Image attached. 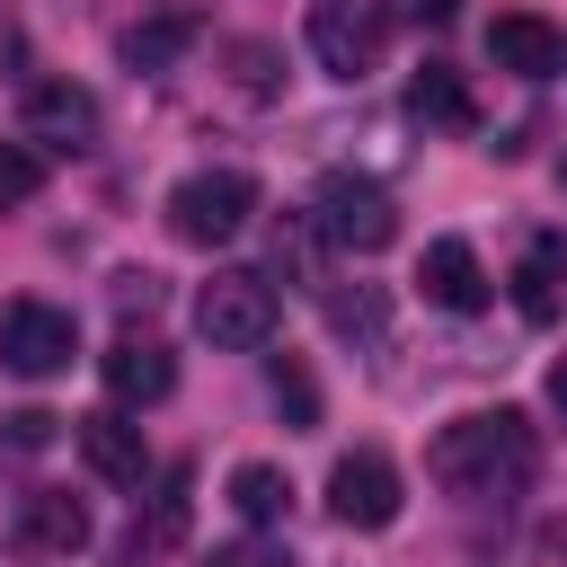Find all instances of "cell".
<instances>
[{
    "label": "cell",
    "instance_id": "27",
    "mask_svg": "<svg viewBox=\"0 0 567 567\" xmlns=\"http://www.w3.org/2000/svg\"><path fill=\"white\" fill-rule=\"evenodd\" d=\"M532 549H540V567H567V523H540Z\"/></svg>",
    "mask_w": 567,
    "mask_h": 567
},
{
    "label": "cell",
    "instance_id": "11",
    "mask_svg": "<svg viewBox=\"0 0 567 567\" xmlns=\"http://www.w3.org/2000/svg\"><path fill=\"white\" fill-rule=\"evenodd\" d=\"M416 284H425V301H434V310H452V319L487 310V266H478V248H470V239H425Z\"/></svg>",
    "mask_w": 567,
    "mask_h": 567
},
{
    "label": "cell",
    "instance_id": "3",
    "mask_svg": "<svg viewBox=\"0 0 567 567\" xmlns=\"http://www.w3.org/2000/svg\"><path fill=\"white\" fill-rule=\"evenodd\" d=\"M248 213H257V177H248V168H195V177L168 186V230H177L186 248H221V239H239Z\"/></svg>",
    "mask_w": 567,
    "mask_h": 567
},
{
    "label": "cell",
    "instance_id": "1",
    "mask_svg": "<svg viewBox=\"0 0 567 567\" xmlns=\"http://www.w3.org/2000/svg\"><path fill=\"white\" fill-rule=\"evenodd\" d=\"M425 478L443 487V496H523L532 478H540V425L523 416V408H470V416H452L434 443H425Z\"/></svg>",
    "mask_w": 567,
    "mask_h": 567
},
{
    "label": "cell",
    "instance_id": "25",
    "mask_svg": "<svg viewBox=\"0 0 567 567\" xmlns=\"http://www.w3.org/2000/svg\"><path fill=\"white\" fill-rule=\"evenodd\" d=\"M53 425H62V416L27 408V416H9V443H18V452H35V443H53Z\"/></svg>",
    "mask_w": 567,
    "mask_h": 567
},
{
    "label": "cell",
    "instance_id": "15",
    "mask_svg": "<svg viewBox=\"0 0 567 567\" xmlns=\"http://www.w3.org/2000/svg\"><path fill=\"white\" fill-rule=\"evenodd\" d=\"M408 106H416L425 124H443V133H470V124H478V106H470V80H461L452 62H425V71L408 80Z\"/></svg>",
    "mask_w": 567,
    "mask_h": 567
},
{
    "label": "cell",
    "instance_id": "2",
    "mask_svg": "<svg viewBox=\"0 0 567 567\" xmlns=\"http://www.w3.org/2000/svg\"><path fill=\"white\" fill-rule=\"evenodd\" d=\"M275 319H284V301H275V284L248 275V266H221V275L195 292V337L221 346V354H257V346L275 337Z\"/></svg>",
    "mask_w": 567,
    "mask_h": 567
},
{
    "label": "cell",
    "instance_id": "8",
    "mask_svg": "<svg viewBox=\"0 0 567 567\" xmlns=\"http://www.w3.org/2000/svg\"><path fill=\"white\" fill-rule=\"evenodd\" d=\"M487 62L514 71V80H558V71H567V27L540 18V9H505V18L487 27Z\"/></svg>",
    "mask_w": 567,
    "mask_h": 567
},
{
    "label": "cell",
    "instance_id": "9",
    "mask_svg": "<svg viewBox=\"0 0 567 567\" xmlns=\"http://www.w3.org/2000/svg\"><path fill=\"white\" fill-rule=\"evenodd\" d=\"M18 124H27V142H44V151H89V142H97V97L71 89V80H35L27 106H18Z\"/></svg>",
    "mask_w": 567,
    "mask_h": 567
},
{
    "label": "cell",
    "instance_id": "12",
    "mask_svg": "<svg viewBox=\"0 0 567 567\" xmlns=\"http://www.w3.org/2000/svg\"><path fill=\"white\" fill-rule=\"evenodd\" d=\"M71 434H80V461H89L106 487H142V478H151V443H142V425H133V416L97 408V416H80Z\"/></svg>",
    "mask_w": 567,
    "mask_h": 567
},
{
    "label": "cell",
    "instance_id": "24",
    "mask_svg": "<svg viewBox=\"0 0 567 567\" xmlns=\"http://www.w3.org/2000/svg\"><path fill=\"white\" fill-rule=\"evenodd\" d=\"M266 62H275L266 44H239V89H248V97H266V89H275V71H266Z\"/></svg>",
    "mask_w": 567,
    "mask_h": 567
},
{
    "label": "cell",
    "instance_id": "10",
    "mask_svg": "<svg viewBox=\"0 0 567 567\" xmlns=\"http://www.w3.org/2000/svg\"><path fill=\"white\" fill-rule=\"evenodd\" d=\"M97 372H106V399H115V408H159V399L177 390V354H168L159 337H115Z\"/></svg>",
    "mask_w": 567,
    "mask_h": 567
},
{
    "label": "cell",
    "instance_id": "21",
    "mask_svg": "<svg viewBox=\"0 0 567 567\" xmlns=\"http://www.w3.org/2000/svg\"><path fill=\"white\" fill-rule=\"evenodd\" d=\"M186 487H195V461H168V470H159V496H151L142 549H177V540H186Z\"/></svg>",
    "mask_w": 567,
    "mask_h": 567
},
{
    "label": "cell",
    "instance_id": "29",
    "mask_svg": "<svg viewBox=\"0 0 567 567\" xmlns=\"http://www.w3.org/2000/svg\"><path fill=\"white\" fill-rule=\"evenodd\" d=\"M558 186H567V151H558Z\"/></svg>",
    "mask_w": 567,
    "mask_h": 567
},
{
    "label": "cell",
    "instance_id": "7",
    "mask_svg": "<svg viewBox=\"0 0 567 567\" xmlns=\"http://www.w3.org/2000/svg\"><path fill=\"white\" fill-rule=\"evenodd\" d=\"M71 354H80V328H71V310H53V301H9V310H0V363H9V372H27V381H53Z\"/></svg>",
    "mask_w": 567,
    "mask_h": 567
},
{
    "label": "cell",
    "instance_id": "23",
    "mask_svg": "<svg viewBox=\"0 0 567 567\" xmlns=\"http://www.w3.org/2000/svg\"><path fill=\"white\" fill-rule=\"evenodd\" d=\"M204 567H301V558H292L284 540H266V532H248V540H221V549H213Z\"/></svg>",
    "mask_w": 567,
    "mask_h": 567
},
{
    "label": "cell",
    "instance_id": "13",
    "mask_svg": "<svg viewBox=\"0 0 567 567\" xmlns=\"http://www.w3.org/2000/svg\"><path fill=\"white\" fill-rule=\"evenodd\" d=\"M18 549H27V558H80V549H89V505L62 496V487H35V496L18 505Z\"/></svg>",
    "mask_w": 567,
    "mask_h": 567
},
{
    "label": "cell",
    "instance_id": "20",
    "mask_svg": "<svg viewBox=\"0 0 567 567\" xmlns=\"http://www.w3.org/2000/svg\"><path fill=\"white\" fill-rule=\"evenodd\" d=\"M266 390H275V408H284V425H292V434H310V425H319V381H310V363H301V354H275V363H266Z\"/></svg>",
    "mask_w": 567,
    "mask_h": 567
},
{
    "label": "cell",
    "instance_id": "28",
    "mask_svg": "<svg viewBox=\"0 0 567 567\" xmlns=\"http://www.w3.org/2000/svg\"><path fill=\"white\" fill-rule=\"evenodd\" d=\"M549 416H558V425H567V354H558V363H549Z\"/></svg>",
    "mask_w": 567,
    "mask_h": 567
},
{
    "label": "cell",
    "instance_id": "16",
    "mask_svg": "<svg viewBox=\"0 0 567 567\" xmlns=\"http://www.w3.org/2000/svg\"><path fill=\"white\" fill-rule=\"evenodd\" d=\"M558 275H567V248H558V239H532V248H523V266H514V301H523V319H532V328H549V319H558Z\"/></svg>",
    "mask_w": 567,
    "mask_h": 567
},
{
    "label": "cell",
    "instance_id": "18",
    "mask_svg": "<svg viewBox=\"0 0 567 567\" xmlns=\"http://www.w3.org/2000/svg\"><path fill=\"white\" fill-rule=\"evenodd\" d=\"M230 505H239L248 523H284V514H292V478H284L275 461H239V470H230Z\"/></svg>",
    "mask_w": 567,
    "mask_h": 567
},
{
    "label": "cell",
    "instance_id": "4",
    "mask_svg": "<svg viewBox=\"0 0 567 567\" xmlns=\"http://www.w3.org/2000/svg\"><path fill=\"white\" fill-rule=\"evenodd\" d=\"M310 221L328 230V248H346V257H381L390 239H399V204H390V186H372V177H319V204H310Z\"/></svg>",
    "mask_w": 567,
    "mask_h": 567
},
{
    "label": "cell",
    "instance_id": "22",
    "mask_svg": "<svg viewBox=\"0 0 567 567\" xmlns=\"http://www.w3.org/2000/svg\"><path fill=\"white\" fill-rule=\"evenodd\" d=\"M35 186H44V159H35L27 142H0V213H9V204H27Z\"/></svg>",
    "mask_w": 567,
    "mask_h": 567
},
{
    "label": "cell",
    "instance_id": "5",
    "mask_svg": "<svg viewBox=\"0 0 567 567\" xmlns=\"http://www.w3.org/2000/svg\"><path fill=\"white\" fill-rule=\"evenodd\" d=\"M399 505H408V487H399V461H390V452H372V443L337 452V470H328V514H337L346 532H390Z\"/></svg>",
    "mask_w": 567,
    "mask_h": 567
},
{
    "label": "cell",
    "instance_id": "19",
    "mask_svg": "<svg viewBox=\"0 0 567 567\" xmlns=\"http://www.w3.org/2000/svg\"><path fill=\"white\" fill-rule=\"evenodd\" d=\"M328 328H337L346 346H381V337H390V301H381V284L328 292Z\"/></svg>",
    "mask_w": 567,
    "mask_h": 567
},
{
    "label": "cell",
    "instance_id": "14",
    "mask_svg": "<svg viewBox=\"0 0 567 567\" xmlns=\"http://www.w3.org/2000/svg\"><path fill=\"white\" fill-rule=\"evenodd\" d=\"M195 35H204V18L168 9V18H142V27H124V44H115V53H124V71H168V62H177Z\"/></svg>",
    "mask_w": 567,
    "mask_h": 567
},
{
    "label": "cell",
    "instance_id": "6",
    "mask_svg": "<svg viewBox=\"0 0 567 567\" xmlns=\"http://www.w3.org/2000/svg\"><path fill=\"white\" fill-rule=\"evenodd\" d=\"M381 44H390V27H381L372 0H310V53H319L328 80L381 71Z\"/></svg>",
    "mask_w": 567,
    "mask_h": 567
},
{
    "label": "cell",
    "instance_id": "26",
    "mask_svg": "<svg viewBox=\"0 0 567 567\" xmlns=\"http://www.w3.org/2000/svg\"><path fill=\"white\" fill-rule=\"evenodd\" d=\"M408 27H443V18H461V0H390Z\"/></svg>",
    "mask_w": 567,
    "mask_h": 567
},
{
    "label": "cell",
    "instance_id": "17",
    "mask_svg": "<svg viewBox=\"0 0 567 567\" xmlns=\"http://www.w3.org/2000/svg\"><path fill=\"white\" fill-rule=\"evenodd\" d=\"M319 248H328V230H319L310 213H292V221L275 230V275H292L301 292H328V266H319Z\"/></svg>",
    "mask_w": 567,
    "mask_h": 567
}]
</instances>
